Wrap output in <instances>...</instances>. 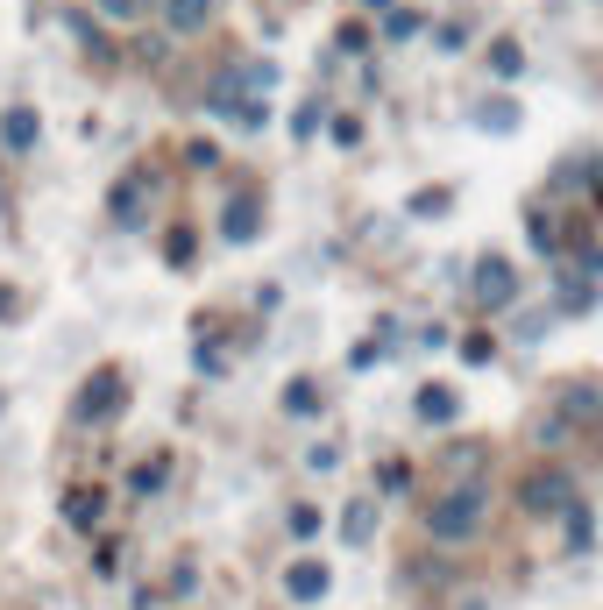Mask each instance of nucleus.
<instances>
[{"mask_svg":"<svg viewBox=\"0 0 603 610\" xmlns=\"http://www.w3.org/2000/svg\"><path fill=\"white\" fill-rule=\"evenodd\" d=\"M483 518H490V490H483V483H462V490H447V497L426 511V532L455 547V540H476Z\"/></svg>","mask_w":603,"mask_h":610,"instance_id":"1","label":"nucleus"},{"mask_svg":"<svg viewBox=\"0 0 603 610\" xmlns=\"http://www.w3.org/2000/svg\"><path fill=\"white\" fill-rule=\"evenodd\" d=\"M469 291H476L483 313H511V305H518V270H511L504 256H483L476 277H469Z\"/></svg>","mask_w":603,"mask_h":610,"instance_id":"2","label":"nucleus"},{"mask_svg":"<svg viewBox=\"0 0 603 610\" xmlns=\"http://www.w3.org/2000/svg\"><path fill=\"white\" fill-rule=\"evenodd\" d=\"M121 405H128V376L121 369H93L86 391H79V419H121Z\"/></svg>","mask_w":603,"mask_h":610,"instance_id":"3","label":"nucleus"},{"mask_svg":"<svg viewBox=\"0 0 603 610\" xmlns=\"http://www.w3.org/2000/svg\"><path fill=\"white\" fill-rule=\"evenodd\" d=\"M518 504L540 511V518H547V511H568V504H575V483H568L561 469H533V476L518 483Z\"/></svg>","mask_w":603,"mask_h":610,"instance_id":"4","label":"nucleus"},{"mask_svg":"<svg viewBox=\"0 0 603 610\" xmlns=\"http://www.w3.org/2000/svg\"><path fill=\"white\" fill-rule=\"evenodd\" d=\"M220 235H228L235 249H242V242H256V235H263V199H256V192H235V199H228V213H220Z\"/></svg>","mask_w":603,"mask_h":610,"instance_id":"5","label":"nucleus"},{"mask_svg":"<svg viewBox=\"0 0 603 610\" xmlns=\"http://www.w3.org/2000/svg\"><path fill=\"white\" fill-rule=\"evenodd\" d=\"M149 199H157V185H149V171H128V178H121V185H114V199H107V213H114V220H121V227H135V220H142V206H149Z\"/></svg>","mask_w":603,"mask_h":610,"instance_id":"6","label":"nucleus"},{"mask_svg":"<svg viewBox=\"0 0 603 610\" xmlns=\"http://www.w3.org/2000/svg\"><path fill=\"white\" fill-rule=\"evenodd\" d=\"M327 589H334L327 561H291V568H284V596H291V603H320Z\"/></svg>","mask_w":603,"mask_h":610,"instance_id":"7","label":"nucleus"},{"mask_svg":"<svg viewBox=\"0 0 603 610\" xmlns=\"http://www.w3.org/2000/svg\"><path fill=\"white\" fill-rule=\"evenodd\" d=\"M100 518H107V497H100V490H86V483H79V490H64V525L93 532Z\"/></svg>","mask_w":603,"mask_h":610,"instance_id":"8","label":"nucleus"},{"mask_svg":"<svg viewBox=\"0 0 603 610\" xmlns=\"http://www.w3.org/2000/svg\"><path fill=\"white\" fill-rule=\"evenodd\" d=\"M36 135H43L36 107H8V114H0V142H8V149H36Z\"/></svg>","mask_w":603,"mask_h":610,"instance_id":"9","label":"nucleus"},{"mask_svg":"<svg viewBox=\"0 0 603 610\" xmlns=\"http://www.w3.org/2000/svg\"><path fill=\"white\" fill-rule=\"evenodd\" d=\"M412 412H419L426 426H447V419H455V412H462V398H455V391H447V384H426V391L412 398Z\"/></svg>","mask_w":603,"mask_h":610,"instance_id":"10","label":"nucleus"},{"mask_svg":"<svg viewBox=\"0 0 603 610\" xmlns=\"http://www.w3.org/2000/svg\"><path fill=\"white\" fill-rule=\"evenodd\" d=\"M164 22H171L178 36H199V29L213 22V0H164Z\"/></svg>","mask_w":603,"mask_h":610,"instance_id":"11","label":"nucleus"},{"mask_svg":"<svg viewBox=\"0 0 603 610\" xmlns=\"http://www.w3.org/2000/svg\"><path fill=\"white\" fill-rule=\"evenodd\" d=\"M561 518H568V547H575V554H589V540H596V511H589V504L575 497V504L561 511Z\"/></svg>","mask_w":603,"mask_h":610,"instance_id":"12","label":"nucleus"},{"mask_svg":"<svg viewBox=\"0 0 603 610\" xmlns=\"http://www.w3.org/2000/svg\"><path fill=\"white\" fill-rule=\"evenodd\" d=\"M284 412H291V419L320 412V384H313V376H291V384H284Z\"/></svg>","mask_w":603,"mask_h":610,"instance_id":"13","label":"nucleus"},{"mask_svg":"<svg viewBox=\"0 0 603 610\" xmlns=\"http://www.w3.org/2000/svg\"><path fill=\"white\" fill-rule=\"evenodd\" d=\"M476 128H497V135H511V128H518V100H483V107H476Z\"/></svg>","mask_w":603,"mask_h":610,"instance_id":"14","label":"nucleus"},{"mask_svg":"<svg viewBox=\"0 0 603 610\" xmlns=\"http://www.w3.org/2000/svg\"><path fill=\"white\" fill-rule=\"evenodd\" d=\"M164 483H171V454H157V462H142V469L128 476V490H135V497H149V490H164Z\"/></svg>","mask_w":603,"mask_h":610,"instance_id":"15","label":"nucleus"},{"mask_svg":"<svg viewBox=\"0 0 603 610\" xmlns=\"http://www.w3.org/2000/svg\"><path fill=\"white\" fill-rule=\"evenodd\" d=\"M369 532H376V504H348V518H341V540H348V547H362Z\"/></svg>","mask_w":603,"mask_h":610,"instance_id":"16","label":"nucleus"},{"mask_svg":"<svg viewBox=\"0 0 603 610\" xmlns=\"http://www.w3.org/2000/svg\"><path fill=\"white\" fill-rule=\"evenodd\" d=\"M447 206H455V192H440V185H433V192H412V206H405V213H412V220H440Z\"/></svg>","mask_w":603,"mask_h":610,"instance_id":"17","label":"nucleus"},{"mask_svg":"<svg viewBox=\"0 0 603 610\" xmlns=\"http://www.w3.org/2000/svg\"><path fill=\"white\" fill-rule=\"evenodd\" d=\"M525 235H533V249H540V256H561V227H554L547 213H533V227H525Z\"/></svg>","mask_w":603,"mask_h":610,"instance_id":"18","label":"nucleus"},{"mask_svg":"<svg viewBox=\"0 0 603 610\" xmlns=\"http://www.w3.org/2000/svg\"><path fill=\"white\" fill-rule=\"evenodd\" d=\"M490 64L504 71V79H518V71H525V50H518V43L504 36V43H490Z\"/></svg>","mask_w":603,"mask_h":610,"instance_id":"19","label":"nucleus"},{"mask_svg":"<svg viewBox=\"0 0 603 610\" xmlns=\"http://www.w3.org/2000/svg\"><path fill=\"white\" fill-rule=\"evenodd\" d=\"M71 36H79V43H86L93 57H114V43H107V36H100V29L86 22V15H71Z\"/></svg>","mask_w":603,"mask_h":610,"instance_id":"20","label":"nucleus"},{"mask_svg":"<svg viewBox=\"0 0 603 610\" xmlns=\"http://www.w3.org/2000/svg\"><path fill=\"white\" fill-rule=\"evenodd\" d=\"M192 249H199L192 227H171V235H164V256H171V263H192Z\"/></svg>","mask_w":603,"mask_h":610,"instance_id":"21","label":"nucleus"},{"mask_svg":"<svg viewBox=\"0 0 603 610\" xmlns=\"http://www.w3.org/2000/svg\"><path fill=\"white\" fill-rule=\"evenodd\" d=\"M384 36H391V43H405V36H419V15H412V8H398V15H384Z\"/></svg>","mask_w":603,"mask_h":610,"instance_id":"22","label":"nucleus"},{"mask_svg":"<svg viewBox=\"0 0 603 610\" xmlns=\"http://www.w3.org/2000/svg\"><path fill=\"white\" fill-rule=\"evenodd\" d=\"M433 43H440V57H455V50L469 43V29H462V22H440V29H433Z\"/></svg>","mask_w":603,"mask_h":610,"instance_id":"23","label":"nucleus"},{"mask_svg":"<svg viewBox=\"0 0 603 610\" xmlns=\"http://www.w3.org/2000/svg\"><path fill=\"white\" fill-rule=\"evenodd\" d=\"M490 355H497V341H490V334H469V341H462V362H476V369H483Z\"/></svg>","mask_w":603,"mask_h":610,"instance_id":"24","label":"nucleus"},{"mask_svg":"<svg viewBox=\"0 0 603 610\" xmlns=\"http://www.w3.org/2000/svg\"><path fill=\"white\" fill-rule=\"evenodd\" d=\"M384 355H391V341H384V334H376V341H362V348H355L348 362H355V369H369V362H384Z\"/></svg>","mask_w":603,"mask_h":610,"instance_id":"25","label":"nucleus"},{"mask_svg":"<svg viewBox=\"0 0 603 610\" xmlns=\"http://www.w3.org/2000/svg\"><path fill=\"white\" fill-rule=\"evenodd\" d=\"M291 532H298V540H313V532H320V511L298 504V511H291Z\"/></svg>","mask_w":603,"mask_h":610,"instance_id":"26","label":"nucleus"},{"mask_svg":"<svg viewBox=\"0 0 603 610\" xmlns=\"http://www.w3.org/2000/svg\"><path fill=\"white\" fill-rule=\"evenodd\" d=\"M185 164H192V171H213V164H220V149H213V142H192V149H185Z\"/></svg>","mask_w":603,"mask_h":610,"instance_id":"27","label":"nucleus"},{"mask_svg":"<svg viewBox=\"0 0 603 610\" xmlns=\"http://www.w3.org/2000/svg\"><path fill=\"white\" fill-rule=\"evenodd\" d=\"M100 8H107L114 22H135V15H142V0H100Z\"/></svg>","mask_w":603,"mask_h":610,"instance_id":"28","label":"nucleus"},{"mask_svg":"<svg viewBox=\"0 0 603 610\" xmlns=\"http://www.w3.org/2000/svg\"><path fill=\"white\" fill-rule=\"evenodd\" d=\"M8 313H15V291H8V284H0V320H8Z\"/></svg>","mask_w":603,"mask_h":610,"instance_id":"29","label":"nucleus"},{"mask_svg":"<svg viewBox=\"0 0 603 610\" xmlns=\"http://www.w3.org/2000/svg\"><path fill=\"white\" fill-rule=\"evenodd\" d=\"M0 405H8V398H0Z\"/></svg>","mask_w":603,"mask_h":610,"instance_id":"30","label":"nucleus"}]
</instances>
